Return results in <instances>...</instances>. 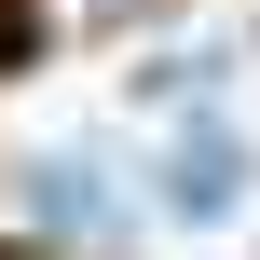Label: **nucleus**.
Masks as SVG:
<instances>
[{"mask_svg": "<svg viewBox=\"0 0 260 260\" xmlns=\"http://www.w3.org/2000/svg\"><path fill=\"white\" fill-rule=\"evenodd\" d=\"M27 219H41V233H96V219H110V165H96V151H41V165H27Z\"/></svg>", "mask_w": 260, "mask_h": 260, "instance_id": "obj_2", "label": "nucleus"}, {"mask_svg": "<svg viewBox=\"0 0 260 260\" xmlns=\"http://www.w3.org/2000/svg\"><path fill=\"white\" fill-rule=\"evenodd\" d=\"M233 192H247V151H233V123H192V137H178V165H165V206H178V219H219Z\"/></svg>", "mask_w": 260, "mask_h": 260, "instance_id": "obj_1", "label": "nucleus"}]
</instances>
